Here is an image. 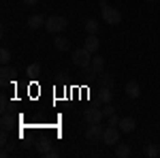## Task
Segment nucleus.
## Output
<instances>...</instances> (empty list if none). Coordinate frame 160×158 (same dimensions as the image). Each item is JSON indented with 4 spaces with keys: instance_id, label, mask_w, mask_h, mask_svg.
<instances>
[{
    "instance_id": "17",
    "label": "nucleus",
    "mask_w": 160,
    "mask_h": 158,
    "mask_svg": "<svg viewBox=\"0 0 160 158\" xmlns=\"http://www.w3.org/2000/svg\"><path fill=\"white\" fill-rule=\"evenodd\" d=\"M86 32L88 34H96L98 32V19H94V17L86 19Z\"/></svg>"
},
{
    "instance_id": "6",
    "label": "nucleus",
    "mask_w": 160,
    "mask_h": 158,
    "mask_svg": "<svg viewBox=\"0 0 160 158\" xmlns=\"http://www.w3.org/2000/svg\"><path fill=\"white\" fill-rule=\"evenodd\" d=\"M102 133H105V128L100 124H90L86 130V139L90 143H98V141H102Z\"/></svg>"
},
{
    "instance_id": "27",
    "label": "nucleus",
    "mask_w": 160,
    "mask_h": 158,
    "mask_svg": "<svg viewBox=\"0 0 160 158\" xmlns=\"http://www.w3.org/2000/svg\"><path fill=\"white\" fill-rule=\"evenodd\" d=\"M98 7H100V11H105V9H107L109 4H107V0H100V2H98Z\"/></svg>"
},
{
    "instance_id": "25",
    "label": "nucleus",
    "mask_w": 160,
    "mask_h": 158,
    "mask_svg": "<svg viewBox=\"0 0 160 158\" xmlns=\"http://www.w3.org/2000/svg\"><path fill=\"white\" fill-rule=\"evenodd\" d=\"M0 143H2V147L9 143V130H2V135H0Z\"/></svg>"
},
{
    "instance_id": "9",
    "label": "nucleus",
    "mask_w": 160,
    "mask_h": 158,
    "mask_svg": "<svg viewBox=\"0 0 160 158\" xmlns=\"http://www.w3.org/2000/svg\"><path fill=\"white\" fill-rule=\"evenodd\" d=\"M96 100H98V105H107V103H111V100H113V92H111V88H107V85H98Z\"/></svg>"
},
{
    "instance_id": "2",
    "label": "nucleus",
    "mask_w": 160,
    "mask_h": 158,
    "mask_svg": "<svg viewBox=\"0 0 160 158\" xmlns=\"http://www.w3.org/2000/svg\"><path fill=\"white\" fill-rule=\"evenodd\" d=\"M66 26H68V22L62 15H51V17H47V22H45V28H47V32H51V34L62 32Z\"/></svg>"
},
{
    "instance_id": "8",
    "label": "nucleus",
    "mask_w": 160,
    "mask_h": 158,
    "mask_svg": "<svg viewBox=\"0 0 160 158\" xmlns=\"http://www.w3.org/2000/svg\"><path fill=\"white\" fill-rule=\"evenodd\" d=\"M0 126H2V130H17L19 126H17V118L13 115V111L11 113H2V120H0Z\"/></svg>"
},
{
    "instance_id": "3",
    "label": "nucleus",
    "mask_w": 160,
    "mask_h": 158,
    "mask_svg": "<svg viewBox=\"0 0 160 158\" xmlns=\"http://www.w3.org/2000/svg\"><path fill=\"white\" fill-rule=\"evenodd\" d=\"M83 71H86V75H90V77H100V75L105 73V58H102V56H92L90 66H86Z\"/></svg>"
},
{
    "instance_id": "20",
    "label": "nucleus",
    "mask_w": 160,
    "mask_h": 158,
    "mask_svg": "<svg viewBox=\"0 0 160 158\" xmlns=\"http://www.w3.org/2000/svg\"><path fill=\"white\" fill-rule=\"evenodd\" d=\"M26 73L30 75V77H38V75H41V64H30V66L26 69Z\"/></svg>"
},
{
    "instance_id": "22",
    "label": "nucleus",
    "mask_w": 160,
    "mask_h": 158,
    "mask_svg": "<svg viewBox=\"0 0 160 158\" xmlns=\"http://www.w3.org/2000/svg\"><path fill=\"white\" fill-rule=\"evenodd\" d=\"M98 85H107V88H111V85H113V79H111L109 75H100V81H98Z\"/></svg>"
},
{
    "instance_id": "11",
    "label": "nucleus",
    "mask_w": 160,
    "mask_h": 158,
    "mask_svg": "<svg viewBox=\"0 0 160 158\" xmlns=\"http://www.w3.org/2000/svg\"><path fill=\"white\" fill-rule=\"evenodd\" d=\"M51 143H53V141H51V139H47V137H41V139H37V141H34L37 152L41 154V156H45V154L51 150Z\"/></svg>"
},
{
    "instance_id": "5",
    "label": "nucleus",
    "mask_w": 160,
    "mask_h": 158,
    "mask_svg": "<svg viewBox=\"0 0 160 158\" xmlns=\"http://www.w3.org/2000/svg\"><path fill=\"white\" fill-rule=\"evenodd\" d=\"M102 22H105V24H111V26L122 24V13L118 11L115 7H107V9L102 11Z\"/></svg>"
},
{
    "instance_id": "13",
    "label": "nucleus",
    "mask_w": 160,
    "mask_h": 158,
    "mask_svg": "<svg viewBox=\"0 0 160 158\" xmlns=\"http://www.w3.org/2000/svg\"><path fill=\"white\" fill-rule=\"evenodd\" d=\"M135 128H137L135 118H122V120H120V130H122V133H132Z\"/></svg>"
},
{
    "instance_id": "12",
    "label": "nucleus",
    "mask_w": 160,
    "mask_h": 158,
    "mask_svg": "<svg viewBox=\"0 0 160 158\" xmlns=\"http://www.w3.org/2000/svg\"><path fill=\"white\" fill-rule=\"evenodd\" d=\"M124 92H126L128 98H139L141 96V85H139V81H128L126 88H124Z\"/></svg>"
},
{
    "instance_id": "14",
    "label": "nucleus",
    "mask_w": 160,
    "mask_h": 158,
    "mask_svg": "<svg viewBox=\"0 0 160 158\" xmlns=\"http://www.w3.org/2000/svg\"><path fill=\"white\" fill-rule=\"evenodd\" d=\"M45 22H47V19H45L43 15H38V13L28 17V26H30V30H37V28H41V26H45Z\"/></svg>"
},
{
    "instance_id": "7",
    "label": "nucleus",
    "mask_w": 160,
    "mask_h": 158,
    "mask_svg": "<svg viewBox=\"0 0 160 158\" xmlns=\"http://www.w3.org/2000/svg\"><path fill=\"white\" fill-rule=\"evenodd\" d=\"M102 109L100 107H88L86 111H83V120L88 122V124H100L102 122Z\"/></svg>"
},
{
    "instance_id": "4",
    "label": "nucleus",
    "mask_w": 160,
    "mask_h": 158,
    "mask_svg": "<svg viewBox=\"0 0 160 158\" xmlns=\"http://www.w3.org/2000/svg\"><path fill=\"white\" fill-rule=\"evenodd\" d=\"M120 135H122V130H120V126H107L105 128V133H102V143L105 145H118L120 143Z\"/></svg>"
},
{
    "instance_id": "30",
    "label": "nucleus",
    "mask_w": 160,
    "mask_h": 158,
    "mask_svg": "<svg viewBox=\"0 0 160 158\" xmlns=\"http://www.w3.org/2000/svg\"><path fill=\"white\" fill-rule=\"evenodd\" d=\"M148 2H156V0H148Z\"/></svg>"
},
{
    "instance_id": "23",
    "label": "nucleus",
    "mask_w": 160,
    "mask_h": 158,
    "mask_svg": "<svg viewBox=\"0 0 160 158\" xmlns=\"http://www.w3.org/2000/svg\"><path fill=\"white\" fill-rule=\"evenodd\" d=\"M100 109H102V115H105V118H109V115H113V113H115V109L111 107V103H107V105H102Z\"/></svg>"
},
{
    "instance_id": "29",
    "label": "nucleus",
    "mask_w": 160,
    "mask_h": 158,
    "mask_svg": "<svg viewBox=\"0 0 160 158\" xmlns=\"http://www.w3.org/2000/svg\"><path fill=\"white\" fill-rule=\"evenodd\" d=\"M0 156H2V158H7V156H9V150H7V147H2V152H0Z\"/></svg>"
},
{
    "instance_id": "28",
    "label": "nucleus",
    "mask_w": 160,
    "mask_h": 158,
    "mask_svg": "<svg viewBox=\"0 0 160 158\" xmlns=\"http://www.w3.org/2000/svg\"><path fill=\"white\" fill-rule=\"evenodd\" d=\"M37 2H38V0H24V4H26V7H34Z\"/></svg>"
},
{
    "instance_id": "21",
    "label": "nucleus",
    "mask_w": 160,
    "mask_h": 158,
    "mask_svg": "<svg viewBox=\"0 0 160 158\" xmlns=\"http://www.w3.org/2000/svg\"><path fill=\"white\" fill-rule=\"evenodd\" d=\"M0 62H2V64H9V62H11V51L7 47L0 49Z\"/></svg>"
},
{
    "instance_id": "26",
    "label": "nucleus",
    "mask_w": 160,
    "mask_h": 158,
    "mask_svg": "<svg viewBox=\"0 0 160 158\" xmlns=\"http://www.w3.org/2000/svg\"><path fill=\"white\" fill-rule=\"evenodd\" d=\"M45 156H47V158H58V156H60V152L51 147V150H49V152H47V154H45Z\"/></svg>"
},
{
    "instance_id": "18",
    "label": "nucleus",
    "mask_w": 160,
    "mask_h": 158,
    "mask_svg": "<svg viewBox=\"0 0 160 158\" xmlns=\"http://www.w3.org/2000/svg\"><path fill=\"white\" fill-rule=\"evenodd\" d=\"M0 75H2V81H7V79H15V69H11L9 64H2Z\"/></svg>"
},
{
    "instance_id": "10",
    "label": "nucleus",
    "mask_w": 160,
    "mask_h": 158,
    "mask_svg": "<svg viewBox=\"0 0 160 158\" xmlns=\"http://www.w3.org/2000/svg\"><path fill=\"white\" fill-rule=\"evenodd\" d=\"M83 47H86L90 54H96V51H98V47H100L98 37H96V34H88L86 41H83Z\"/></svg>"
},
{
    "instance_id": "1",
    "label": "nucleus",
    "mask_w": 160,
    "mask_h": 158,
    "mask_svg": "<svg viewBox=\"0 0 160 158\" xmlns=\"http://www.w3.org/2000/svg\"><path fill=\"white\" fill-rule=\"evenodd\" d=\"M92 56L94 54H90L86 47L73 49V64L79 66V69H86V66H90V62H92Z\"/></svg>"
},
{
    "instance_id": "16",
    "label": "nucleus",
    "mask_w": 160,
    "mask_h": 158,
    "mask_svg": "<svg viewBox=\"0 0 160 158\" xmlns=\"http://www.w3.org/2000/svg\"><path fill=\"white\" fill-rule=\"evenodd\" d=\"M115 156L118 158H130L132 156V150L126 145V143H118L115 145Z\"/></svg>"
},
{
    "instance_id": "15",
    "label": "nucleus",
    "mask_w": 160,
    "mask_h": 158,
    "mask_svg": "<svg viewBox=\"0 0 160 158\" xmlns=\"http://www.w3.org/2000/svg\"><path fill=\"white\" fill-rule=\"evenodd\" d=\"M53 45H56L58 51H68V49H71V41L66 37H56L53 38Z\"/></svg>"
},
{
    "instance_id": "24",
    "label": "nucleus",
    "mask_w": 160,
    "mask_h": 158,
    "mask_svg": "<svg viewBox=\"0 0 160 158\" xmlns=\"http://www.w3.org/2000/svg\"><path fill=\"white\" fill-rule=\"evenodd\" d=\"M120 120H122V118H120L118 113H113V115H109V124H111V126H120Z\"/></svg>"
},
{
    "instance_id": "19",
    "label": "nucleus",
    "mask_w": 160,
    "mask_h": 158,
    "mask_svg": "<svg viewBox=\"0 0 160 158\" xmlns=\"http://www.w3.org/2000/svg\"><path fill=\"white\" fill-rule=\"evenodd\" d=\"M145 156H149V158L160 156V147L156 145V143H148V145H145Z\"/></svg>"
}]
</instances>
